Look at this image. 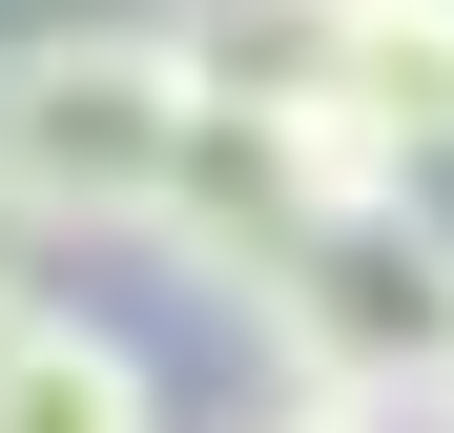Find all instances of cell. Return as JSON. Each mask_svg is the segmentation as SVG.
I'll return each mask as SVG.
<instances>
[{"mask_svg": "<svg viewBox=\"0 0 454 433\" xmlns=\"http://www.w3.org/2000/svg\"><path fill=\"white\" fill-rule=\"evenodd\" d=\"M434 433H454V372H434Z\"/></svg>", "mask_w": 454, "mask_h": 433, "instance_id": "obj_8", "label": "cell"}, {"mask_svg": "<svg viewBox=\"0 0 454 433\" xmlns=\"http://www.w3.org/2000/svg\"><path fill=\"white\" fill-rule=\"evenodd\" d=\"M248 433H413V413H331V392H269Z\"/></svg>", "mask_w": 454, "mask_h": 433, "instance_id": "obj_7", "label": "cell"}, {"mask_svg": "<svg viewBox=\"0 0 454 433\" xmlns=\"http://www.w3.org/2000/svg\"><path fill=\"white\" fill-rule=\"evenodd\" d=\"M0 433H166L145 330H104V310H21V330H0Z\"/></svg>", "mask_w": 454, "mask_h": 433, "instance_id": "obj_5", "label": "cell"}, {"mask_svg": "<svg viewBox=\"0 0 454 433\" xmlns=\"http://www.w3.org/2000/svg\"><path fill=\"white\" fill-rule=\"evenodd\" d=\"M331 124L372 144V166L454 144V0H351L331 21Z\"/></svg>", "mask_w": 454, "mask_h": 433, "instance_id": "obj_4", "label": "cell"}, {"mask_svg": "<svg viewBox=\"0 0 454 433\" xmlns=\"http://www.w3.org/2000/svg\"><path fill=\"white\" fill-rule=\"evenodd\" d=\"M372 186H393V166H372L331 104H207V124H186V166H166V228H145V248H166L186 289H227V310H248V289L310 248L331 206H372Z\"/></svg>", "mask_w": 454, "mask_h": 433, "instance_id": "obj_3", "label": "cell"}, {"mask_svg": "<svg viewBox=\"0 0 454 433\" xmlns=\"http://www.w3.org/2000/svg\"><path fill=\"white\" fill-rule=\"evenodd\" d=\"M331 21L351 0H166V42L207 62V104H331Z\"/></svg>", "mask_w": 454, "mask_h": 433, "instance_id": "obj_6", "label": "cell"}, {"mask_svg": "<svg viewBox=\"0 0 454 433\" xmlns=\"http://www.w3.org/2000/svg\"><path fill=\"white\" fill-rule=\"evenodd\" d=\"M207 124V62L166 42V0L104 21H21L0 42V248H83V228H166V166Z\"/></svg>", "mask_w": 454, "mask_h": 433, "instance_id": "obj_1", "label": "cell"}, {"mask_svg": "<svg viewBox=\"0 0 454 433\" xmlns=\"http://www.w3.org/2000/svg\"><path fill=\"white\" fill-rule=\"evenodd\" d=\"M248 330H269V372L331 392V413H434V372H454V248L372 186V206H331V228L248 289Z\"/></svg>", "mask_w": 454, "mask_h": 433, "instance_id": "obj_2", "label": "cell"}]
</instances>
